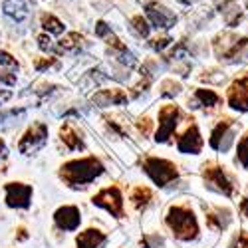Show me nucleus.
<instances>
[{"label":"nucleus","mask_w":248,"mask_h":248,"mask_svg":"<svg viewBox=\"0 0 248 248\" xmlns=\"http://www.w3.org/2000/svg\"><path fill=\"white\" fill-rule=\"evenodd\" d=\"M103 173V165L95 157H86V159H78L70 161L62 167V179H64L70 187H84V185L92 183Z\"/></svg>","instance_id":"nucleus-1"},{"label":"nucleus","mask_w":248,"mask_h":248,"mask_svg":"<svg viewBox=\"0 0 248 248\" xmlns=\"http://www.w3.org/2000/svg\"><path fill=\"white\" fill-rule=\"evenodd\" d=\"M167 224L173 231V234L181 240H191L199 232L195 215L189 209H185V206H171L167 213Z\"/></svg>","instance_id":"nucleus-2"},{"label":"nucleus","mask_w":248,"mask_h":248,"mask_svg":"<svg viewBox=\"0 0 248 248\" xmlns=\"http://www.w3.org/2000/svg\"><path fill=\"white\" fill-rule=\"evenodd\" d=\"M143 169H145V173L153 179L155 185H159V187H165V185H169L171 181L177 179V169L175 165L165 161V159H157V157H149L143 161Z\"/></svg>","instance_id":"nucleus-3"},{"label":"nucleus","mask_w":248,"mask_h":248,"mask_svg":"<svg viewBox=\"0 0 248 248\" xmlns=\"http://www.w3.org/2000/svg\"><path fill=\"white\" fill-rule=\"evenodd\" d=\"M48 141V127L44 123H34V125L24 133V137L20 139L18 149L24 155H32L36 151H40Z\"/></svg>","instance_id":"nucleus-4"},{"label":"nucleus","mask_w":248,"mask_h":248,"mask_svg":"<svg viewBox=\"0 0 248 248\" xmlns=\"http://www.w3.org/2000/svg\"><path fill=\"white\" fill-rule=\"evenodd\" d=\"M93 204L101 206V209H106L115 218L123 217V199H121V193H119L117 187H108V189L99 191L93 197Z\"/></svg>","instance_id":"nucleus-5"},{"label":"nucleus","mask_w":248,"mask_h":248,"mask_svg":"<svg viewBox=\"0 0 248 248\" xmlns=\"http://www.w3.org/2000/svg\"><path fill=\"white\" fill-rule=\"evenodd\" d=\"M32 189L22 183H8L6 185V204L12 209H26L30 204Z\"/></svg>","instance_id":"nucleus-6"},{"label":"nucleus","mask_w":248,"mask_h":248,"mask_svg":"<svg viewBox=\"0 0 248 248\" xmlns=\"http://www.w3.org/2000/svg\"><path fill=\"white\" fill-rule=\"evenodd\" d=\"M179 119V109L175 106H167L159 111V131L155 135L157 141H167V137L175 131Z\"/></svg>","instance_id":"nucleus-7"},{"label":"nucleus","mask_w":248,"mask_h":248,"mask_svg":"<svg viewBox=\"0 0 248 248\" xmlns=\"http://www.w3.org/2000/svg\"><path fill=\"white\" fill-rule=\"evenodd\" d=\"M147 16H149L151 24L155 28H163V30L173 28L175 22H177V16L171 10H167V8L161 6V4H155V2L147 4Z\"/></svg>","instance_id":"nucleus-8"},{"label":"nucleus","mask_w":248,"mask_h":248,"mask_svg":"<svg viewBox=\"0 0 248 248\" xmlns=\"http://www.w3.org/2000/svg\"><path fill=\"white\" fill-rule=\"evenodd\" d=\"M2 12L12 22H26L32 14V4H30V0H4Z\"/></svg>","instance_id":"nucleus-9"},{"label":"nucleus","mask_w":248,"mask_h":248,"mask_svg":"<svg viewBox=\"0 0 248 248\" xmlns=\"http://www.w3.org/2000/svg\"><path fill=\"white\" fill-rule=\"evenodd\" d=\"M54 218H56V224L62 231H76L79 226V220H81L79 211L76 209V206H62V209L56 211Z\"/></svg>","instance_id":"nucleus-10"},{"label":"nucleus","mask_w":248,"mask_h":248,"mask_svg":"<svg viewBox=\"0 0 248 248\" xmlns=\"http://www.w3.org/2000/svg\"><path fill=\"white\" fill-rule=\"evenodd\" d=\"M204 179L213 189H217V191H220L224 195L232 193V183L229 181V177L224 175V171L220 167H209L204 171Z\"/></svg>","instance_id":"nucleus-11"},{"label":"nucleus","mask_w":248,"mask_h":248,"mask_svg":"<svg viewBox=\"0 0 248 248\" xmlns=\"http://www.w3.org/2000/svg\"><path fill=\"white\" fill-rule=\"evenodd\" d=\"M179 151L181 153H189V155H197L201 149H202V139H201V133L195 125H191L185 135L179 139Z\"/></svg>","instance_id":"nucleus-12"},{"label":"nucleus","mask_w":248,"mask_h":248,"mask_svg":"<svg viewBox=\"0 0 248 248\" xmlns=\"http://www.w3.org/2000/svg\"><path fill=\"white\" fill-rule=\"evenodd\" d=\"M93 103L99 108H109V106H125L127 103V93L121 90H101L93 95Z\"/></svg>","instance_id":"nucleus-13"},{"label":"nucleus","mask_w":248,"mask_h":248,"mask_svg":"<svg viewBox=\"0 0 248 248\" xmlns=\"http://www.w3.org/2000/svg\"><path fill=\"white\" fill-rule=\"evenodd\" d=\"M229 103L231 108L238 111H248V86L246 81H236L229 92Z\"/></svg>","instance_id":"nucleus-14"},{"label":"nucleus","mask_w":248,"mask_h":248,"mask_svg":"<svg viewBox=\"0 0 248 248\" xmlns=\"http://www.w3.org/2000/svg\"><path fill=\"white\" fill-rule=\"evenodd\" d=\"M103 240H106V234H103L101 231H97V229H88L86 232L78 234L76 244H78V248H97Z\"/></svg>","instance_id":"nucleus-15"},{"label":"nucleus","mask_w":248,"mask_h":248,"mask_svg":"<svg viewBox=\"0 0 248 248\" xmlns=\"http://www.w3.org/2000/svg\"><path fill=\"white\" fill-rule=\"evenodd\" d=\"M60 137L62 143L70 149V151H78V149H84V143H81V137L76 133V129L70 125V123H64L60 129Z\"/></svg>","instance_id":"nucleus-16"},{"label":"nucleus","mask_w":248,"mask_h":248,"mask_svg":"<svg viewBox=\"0 0 248 248\" xmlns=\"http://www.w3.org/2000/svg\"><path fill=\"white\" fill-rule=\"evenodd\" d=\"M26 117V109H12V111H0V129L10 127L14 123H18V119Z\"/></svg>","instance_id":"nucleus-17"},{"label":"nucleus","mask_w":248,"mask_h":248,"mask_svg":"<svg viewBox=\"0 0 248 248\" xmlns=\"http://www.w3.org/2000/svg\"><path fill=\"white\" fill-rule=\"evenodd\" d=\"M151 197H153V195H151V191H149L147 187H137V189L133 191L131 201H133V204H135V209H143V206L149 204Z\"/></svg>","instance_id":"nucleus-18"},{"label":"nucleus","mask_w":248,"mask_h":248,"mask_svg":"<svg viewBox=\"0 0 248 248\" xmlns=\"http://www.w3.org/2000/svg\"><path fill=\"white\" fill-rule=\"evenodd\" d=\"M42 26L50 34H62V32H64V24H62L60 20L56 16H52V14H44L42 16Z\"/></svg>","instance_id":"nucleus-19"},{"label":"nucleus","mask_w":248,"mask_h":248,"mask_svg":"<svg viewBox=\"0 0 248 248\" xmlns=\"http://www.w3.org/2000/svg\"><path fill=\"white\" fill-rule=\"evenodd\" d=\"M81 46V36L79 34H70L66 40H62L58 44V52H72V50H78Z\"/></svg>","instance_id":"nucleus-20"},{"label":"nucleus","mask_w":248,"mask_h":248,"mask_svg":"<svg viewBox=\"0 0 248 248\" xmlns=\"http://www.w3.org/2000/svg\"><path fill=\"white\" fill-rule=\"evenodd\" d=\"M226 129H229V123H218L217 125V129L213 131V135H211V147L213 149H220V145H222V137H226L229 133H226Z\"/></svg>","instance_id":"nucleus-21"},{"label":"nucleus","mask_w":248,"mask_h":248,"mask_svg":"<svg viewBox=\"0 0 248 248\" xmlns=\"http://www.w3.org/2000/svg\"><path fill=\"white\" fill-rule=\"evenodd\" d=\"M197 99L206 108H213V106L218 103V95L215 92H211V90H197Z\"/></svg>","instance_id":"nucleus-22"},{"label":"nucleus","mask_w":248,"mask_h":248,"mask_svg":"<svg viewBox=\"0 0 248 248\" xmlns=\"http://www.w3.org/2000/svg\"><path fill=\"white\" fill-rule=\"evenodd\" d=\"M131 24L135 26L137 34H141V36H149V24H147V20H143V16H135V18L131 20Z\"/></svg>","instance_id":"nucleus-23"},{"label":"nucleus","mask_w":248,"mask_h":248,"mask_svg":"<svg viewBox=\"0 0 248 248\" xmlns=\"http://www.w3.org/2000/svg\"><path fill=\"white\" fill-rule=\"evenodd\" d=\"M238 159L244 167H248V135L238 143Z\"/></svg>","instance_id":"nucleus-24"},{"label":"nucleus","mask_w":248,"mask_h":248,"mask_svg":"<svg viewBox=\"0 0 248 248\" xmlns=\"http://www.w3.org/2000/svg\"><path fill=\"white\" fill-rule=\"evenodd\" d=\"M161 244H163V238L151 236V234L143 236V240H141V246H143V248H157V246H161Z\"/></svg>","instance_id":"nucleus-25"},{"label":"nucleus","mask_w":248,"mask_h":248,"mask_svg":"<svg viewBox=\"0 0 248 248\" xmlns=\"http://www.w3.org/2000/svg\"><path fill=\"white\" fill-rule=\"evenodd\" d=\"M0 66H6V68H18V62H16V58H12L8 52H0Z\"/></svg>","instance_id":"nucleus-26"},{"label":"nucleus","mask_w":248,"mask_h":248,"mask_svg":"<svg viewBox=\"0 0 248 248\" xmlns=\"http://www.w3.org/2000/svg\"><path fill=\"white\" fill-rule=\"evenodd\" d=\"M38 42H40V48H42L44 52H54L56 50V46H54V42L50 40V36H40Z\"/></svg>","instance_id":"nucleus-27"},{"label":"nucleus","mask_w":248,"mask_h":248,"mask_svg":"<svg viewBox=\"0 0 248 248\" xmlns=\"http://www.w3.org/2000/svg\"><path fill=\"white\" fill-rule=\"evenodd\" d=\"M95 34H97L99 38H103V36H111V30H109V26H108L106 22H97Z\"/></svg>","instance_id":"nucleus-28"},{"label":"nucleus","mask_w":248,"mask_h":248,"mask_svg":"<svg viewBox=\"0 0 248 248\" xmlns=\"http://www.w3.org/2000/svg\"><path fill=\"white\" fill-rule=\"evenodd\" d=\"M139 131L147 135V133L151 131V121H149V119H141V123H139Z\"/></svg>","instance_id":"nucleus-29"},{"label":"nucleus","mask_w":248,"mask_h":248,"mask_svg":"<svg viewBox=\"0 0 248 248\" xmlns=\"http://www.w3.org/2000/svg\"><path fill=\"white\" fill-rule=\"evenodd\" d=\"M171 42L169 38H163V40H155V44H153V48H157V50H163L165 46H167Z\"/></svg>","instance_id":"nucleus-30"},{"label":"nucleus","mask_w":248,"mask_h":248,"mask_svg":"<svg viewBox=\"0 0 248 248\" xmlns=\"http://www.w3.org/2000/svg\"><path fill=\"white\" fill-rule=\"evenodd\" d=\"M232 248H248V238H246V236H240L238 242H234Z\"/></svg>","instance_id":"nucleus-31"},{"label":"nucleus","mask_w":248,"mask_h":248,"mask_svg":"<svg viewBox=\"0 0 248 248\" xmlns=\"http://www.w3.org/2000/svg\"><path fill=\"white\" fill-rule=\"evenodd\" d=\"M10 95H12V93H10L8 90H4V92H0V103H4L6 99H10Z\"/></svg>","instance_id":"nucleus-32"},{"label":"nucleus","mask_w":248,"mask_h":248,"mask_svg":"<svg viewBox=\"0 0 248 248\" xmlns=\"http://www.w3.org/2000/svg\"><path fill=\"white\" fill-rule=\"evenodd\" d=\"M4 155H6V147H4V141L0 139V159H2Z\"/></svg>","instance_id":"nucleus-33"},{"label":"nucleus","mask_w":248,"mask_h":248,"mask_svg":"<svg viewBox=\"0 0 248 248\" xmlns=\"http://www.w3.org/2000/svg\"><path fill=\"white\" fill-rule=\"evenodd\" d=\"M242 213H244V215L248 217V199H246V201L242 202Z\"/></svg>","instance_id":"nucleus-34"}]
</instances>
